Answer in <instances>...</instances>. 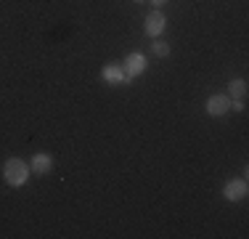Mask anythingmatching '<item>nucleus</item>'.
<instances>
[{
    "label": "nucleus",
    "instance_id": "f257e3e1",
    "mask_svg": "<svg viewBox=\"0 0 249 239\" xmlns=\"http://www.w3.org/2000/svg\"><path fill=\"white\" fill-rule=\"evenodd\" d=\"M29 162H24L21 157H11V159H5V165H3V178H5V183L8 186H24L27 183V178H29Z\"/></svg>",
    "mask_w": 249,
    "mask_h": 239
},
{
    "label": "nucleus",
    "instance_id": "f03ea898",
    "mask_svg": "<svg viewBox=\"0 0 249 239\" xmlns=\"http://www.w3.org/2000/svg\"><path fill=\"white\" fill-rule=\"evenodd\" d=\"M204 109H207V115H210V117L228 115V112H231V96L228 93H212L210 99H207Z\"/></svg>",
    "mask_w": 249,
    "mask_h": 239
},
{
    "label": "nucleus",
    "instance_id": "7ed1b4c3",
    "mask_svg": "<svg viewBox=\"0 0 249 239\" xmlns=\"http://www.w3.org/2000/svg\"><path fill=\"white\" fill-rule=\"evenodd\" d=\"M223 197L228 202L244 199V197H247V181H244V178H231V181L223 186Z\"/></svg>",
    "mask_w": 249,
    "mask_h": 239
},
{
    "label": "nucleus",
    "instance_id": "20e7f679",
    "mask_svg": "<svg viewBox=\"0 0 249 239\" xmlns=\"http://www.w3.org/2000/svg\"><path fill=\"white\" fill-rule=\"evenodd\" d=\"M164 27H167V16L162 14V11H151L149 16H146V35L149 38H159V35L164 32Z\"/></svg>",
    "mask_w": 249,
    "mask_h": 239
},
{
    "label": "nucleus",
    "instance_id": "39448f33",
    "mask_svg": "<svg viewBox=\"0 0 249 239\" xmlns=\"http://www.w3.org/2000/svg\"><path fill=\"white\" fill-rule=\"evenodd\" d=\"M122 69H124V75H127L130 80L138 77V75H143V72H146V56H143V53H138V51L130 53V56L124 59V67Z\"/></svg>",
    "mask_w": 249,
    "mask_h": 239
},
{
    "label": "nucleus",
    "instance_id": "423d86ee",
    "mask_svg": "<svg viewBox=\"0 0 249 239\" xmlns=\"http://www.w3.org/2000/svg\"><path fill=\"white\" fill-rule=\"evenodd\" d=\"M101 77H104V82H109V85H122L124 80L130 82V77L124 75V69L120 67V64H109V67H104Z\"/></svg>",
    "mask_w": 249,
    "mask_h": 239
},
{
    "label": "nucleus",
    "instance_id": "0eeeda50",
    "mask_svg": "<svg viewBox=\"0 0 249 239\" xmlns=\"http://www.w3.org/2000/svg\"><path fill=\"white\" fill-rule=\"evenodd\" d=\"M51 167H53V157L51 154H35L32 157V162H29V170L32 173H37V176H45V173H51Z\"/></svg>",
    "mask_w": 249,
    "mask_h": 239
},
{
    "label": "nucleus",
    "instance_id": "6e6552de",
    "mask_svg": "<svg viewBox=\"0 0 249 239\" xmlns=\"http://www.w3.org/2000/svg\"><path fill=\"white\" fill-rule=\"evenodd\" d=\"M228 96L231 99H244L247 96V82L244 80H231L228 82Z\"/></svg>",
    "mask_w": 249,
    "mask_h": 239
},
{
    "label": "nucleus",
    "instance_id": "1a4fd4ad",
    "mask_svg": "<svg viewBox=\"0 0 249 239\" xmlns=\"http://www.w3.org/2000/svg\"><path fill=\"white\" fill-rule=\"evenodd\" d=\"M151 51H154V56L164 59V56H170V43H164V40H157V43H151Z\"/></svg>",
    "mask_w": 249,
    "mask_h": 239
},
{
    "label": "nucleus",
    "instance_id": "9d476101",
    "mask_svg": "<svg viewBox=\"0 0 249 239\" xmlns=\"http://www.w3.org/2000/svg\"><path fill=\"white\" fill-rule=\"evenodd\" d=\"M149 3H151V5H154V8H157V11H159V8H162V5H164V3H167V0H149Z\"/></svg>",
    "mask_w": 249,
    "mask_h": 239
},
{
    "label": "nucleus",
    "instance_id": "9b49d317",
    "mask_svg": "<svg viewBox=\"0 0 249 239\" xmlns=\"http://www.w3.org/2000/svg\"><path fill=\"white\" fill-rule=\"evenodd\" d=\"M133 3H143V0H133Z\"/></svg>",
    "mask_w": 249,
    "mask_h": 239
}]
</instances>
